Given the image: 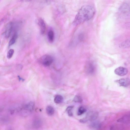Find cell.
<instances>
[{
	"label": "cell",
	"mask_w": 130,
	"mask_h": 130,
	"mask_svg": "<svg viewBox=\"0 0 130 130\" xmlns=\"http://www.w3.org/2000/svg\"><path fill=\"white\" fill-rule=\"evenodd\" d=\"M95 13L94 8L92 6L85 5L82 6L77 14L73 23L77 25L91 19Z\"/></svg>",
	"instance_id": "1"
},
{
	"label": "cell",
	"mask_w": 130,
	"mask_h": 130,
	"mask_svg": "<svg viewBox=\"0 0 130 130\" xmlns=\"http://www.w3.org/2000/svg\"><path fill=\"white\" fill-rule=\"evenodd\" d=\"M98 116V113L97 112L91 111L89 112L86 117L80 120V122L84 123L88 121H93L96 119Z\"/></svg>",
	"instance_id": "2"
},
{
	"label": "cell",
	"mask_w": 130,
	"mask_h": 130,
	"mask_svg": "<svg viewBox=\"0 0 130 130\" xmlns=\"http://www.w3.org/2000/svg\"><path fill=\"white\" fill-rule=\"evenodd\" d=\"M53 61V57L48 55L43 56L40 58L39 60L42 64L46 67L50 66L52 63Z\"/></svg>",
	"instance_id": "3"
},
{
	"label": "cell",
	"mask_w": 130,
	"mask_h": 130,
	"mask_svg": "<svg viewBox=\"0 0 130 130\" xmlns=\"http://www.w3.org/2000/svg\"><path fill=\"white\" fill-rule=\"evenodd\" d=\"M95 66L94 62L91 61H88L86 64L85 69L86 73L89 74H92L94 72Z\"/></svg>",
	"instance_id": "4"
},
{
	"label": "cell",
	"mask_w": 130,
	"mask_h": 130,
	"mask_svg": "<svg viewBox=\"0 0 130 130\" xmlns=\"http://www.w3.org/2000/svg\"><path fill=\"white\" fill-rule=\"evenodd\" d=\"M15 22H10L7 24L4 32L5 36L6 38H7L9 37L15 27Z\"/></svg>",
	"instance_id": "5"
},
{
	"label": "cell",
	"mask_w": 130,
	"mask_h": 130,
	"mask_svg": "<svg viewBox=\"0 0 130 130\" xmlns=\"http://www.w3.org/2000/svg\"><path fill=\"white\" fill-rule=\"evenodd\" d=\"M114 72L116 75L119 76H124L128 72L127 69L125 67H120L116 68L114 70Z\"/></svg>",
	"instance_id": "6"
},
{
	"label": "cell",
	"mask_w": 130,
	"mask_h": 130,
	"mask_svg": "<svg viewBox=\"0 0 130 130\" xmlns=\"http://www.w3.org/2000/svg\"><path fill=\"white\" fill-rule=\"evenodd\" d=\"M120 86L126 87L130 85V80L128 78H122L116 80Z\"/></svg>",
	"instance_id": "7"
},
{
	"label": "cell",
	"mask_w": 130,
	"mask_h": 130,
	"mask_svg": "<svg viewBox=\"0 0 130 130\" xmlns=\"http://www.w3.org/2000/svg\"><path fill=\"white\" fill-rule=\"evenodd\" d=\"M35 107V104L32 102H30L26 104L23 107L24 110L28 112H31L33 110Z\"/></svg>",
	"instance_id": "8"
},
{
	"label": "cell",
	"mask_w": 130,
	"mask_h": 130,
	"mask_svg": "<svg viewBox=\"0 0 130 130\" xmlns=\"http://www.w3.org/2000/svg\"><path fill=\"white\" fill-rule=\"evenodd\" d=\"M119 11L123 13H126L130 11V6L127 4H124L120 7Z\"/></svg>",
	"instance_id": "9"
},
{
	"label": "cell",
	"mask_w": 130,
	"mask_h": 130,
	"mask_svg": "<svg viewBox=\"0 0 130 130\" xmlns=\"http://www.w3.org/2000/svg\"><path fill=\"white\" fill-rule=\"evenodd\" d=\"M38 24L40 27V32L43 34L46 29V25L44 20L41 18L39 19L38 20Z\"/></svg>",
	"instance_id": "10"
},
{
	"label": "cell",
	"mask_w": 130,
	"mask_h": 130,
	"mask_svg": "<svg viewBox=\"0 0 130 130\" xmlns=\"http://www.w3.org/2000/svg\"><path fill=\"white\" fill-rule=\"evenodd\" d=\"M42 124V122L41 119L38 118L35 119L33 120L32 123L33 127L36 128H39L40 127Z\"/></svg>",
	"instance_id": "11"
},
{
	"label": "cell",
	"mask_w": 130,
	"mask_h": 130,
	"mask_svg": "<svg viewBox=\"0 0 130 130\" xmlns=\"http://www.w3.org/2000/svg\"><path fill=\"white\" fill-rule=\"evenodd\" d=\"M120 47L126 48L130 47V38L126 40L119 45Z\"/></svg>",
	"instance_id": "12"
},
{
	"label": "cell",
	"mask_w": 130,
	"mask_h": 130,
	"mask_svg": "<svg viewBox=\"0 0 130 130\" xmlns=\"http://www.w3.org/2000/svg\"><path fill=\"white\" fill-rule=\"evenodd\" d=\"M89 126L90 128L94 129H98L100 128L101 126L100 123L98 121H94L90 124Z\"/></svg>",
	"instance_id": "13"
},
{
	"label": "cell",
	"mask_w": 130,
	"mask_h": 130,
	"mask_svg": "<svg viewBox=\"0 0 130 130\" xmlns=\"http://www.w3.org/2000/svg\"><path fill=\"white\" fill-rule=\"evenodd\" d=\"M47 36L49 41L51 43L53 42L54 38V34L53 31L49 30L48 32Z\"/></svg>",
	"instance_id": "14"
},
{
	"label": "cell",
	"mask_w": 130,
	"mask_h": 130,
	"mask_svg": "<svg viewBox=\"0 0 130 130\" xmlns=\"http://www.w3.org/2000/svg\"><path fill=\"white\" fill-rule=\"evenodd\" d=\"M46 111L47 114L49 116L53 115L54 112V108L51 106H48L46 108Z\"/></svg>",
	"instance_id": "15"
},
{
	"label": "cell",
	"mask_w": 130,
	"mask_h": 130,
	"mask_svg": "<svg viewBox=\"0 0 130 130\" xmlns=\"http://www.w3.org/2000/svg\"><path fill=\"white\" fill-rule=\"evenodd\" d=\"M18 35L17 33H15L14 34L9 42L8 45L9 46L15 43L18 37Z\"/></svg>",
	"instance_id": "16"
},
{
	"label": "cell",
	"mask_w": 130,
	"mask_h": 130,
	"mask_svg": "<svg viewBox=\"0 0 130 130\" xmlns=\"http://www.w3.org/2000/svg\"><path fill=\"white\" fill-rule=\"evenodd\" d=\"M63 99V98L61 95H57L54 98V102L56 103L59 104L62 102Z\"/></svg>",
	"instance_id": "17"
},
{
	"label": "cell",
	"mask_w": 130,
	"mask_h": 130,
	"mask_svg": "<svg viewBox=\"0 0 130 130\" xmlns=\"http://www.w3.org/2000/svg\"><path fill=\"white\" fill-rule=\"evenodd\" d=\"M86 111V108L83 106H80L78 109L77 114L78 115H81L84 113Z\"/></svg>",
	"instance_id": "18"
},
{
	"label": "cell",
	"mask_w": 130,
	"mask_h": 130,
	"mask_svg": "<svg viewBox=\"0 0 130 130\" xmlns=\"http://www.w3.org/2000/svg\"><path fill=\"white\" fill-rule=\"evenodd\" d=\"M73 107V106H69L66 109V111L67 112L68 116L70 117L73 116V114L72 110Z\"/></svg>",
	"instance_id": "19"
},
{
	"label": "cell",
	"mask_w": 130,
	"mask_h": 130,
	"mask_svg": "<svg viewBox=\"0 0 130 130\" xmlns=\"http://www.w3.org/2000/svg\"><path fill=\"white\" fill-rule=\"evenodd\" d=\"M73 101L76 103H81L83 102L82 98L79 95H76L73 99Z\"/></svg>",
	"instance_id": "20"
},
{
	"label": "cell",
	"mask_w": 130,
	"mask_h": 130,
	"mask_svg": "<svg viewBox=\"0 0 130 130\" xmlns=\"http://www.w3.org/2000/svg\"><path fill=\"white\" fill-rule=\"evenodd\" d=\"M14 53V50L13 49H10L8 51L7 55L8 58L10 59L12 57Z\"/></svg>",
	"instance_id": "21"
},
{
	"label": "cell",
	"mask_w": 130,
	"mask_h": 130,
	"mask_svg": "<svg viewBox=\"0 0 130 130\" xmlns=\"http://www.w3.org/2000/svg\"><path fill=\"white\" fill-rule=\"evenodd\" d=\"M18 77L19 78V79H20V80H23V79H22L20 77V76H18Z\"/></svg>",
	"instance_id": "22"
},
{
	"label": "cell",
	"mask_w": 130,
	"mask_h": 130,
	"mask_svg": "<svg viewBox=\"0 0 130 130\" xmlns=\"http://www.w3.org/2000/svg\"><path fill=\"white\" fill-rule=\"evenodd\" d=\"M22 1H30L31 0H21Z\"/></svg>",
	"instance_id": "23"
},
{
	"label": "cell",
	"mask_w": 130,
	"mask_h": 130,
	"mask_svg": "<svg viewBox=\"0 0 130 130\" xmlns=\"http://www.w3.org/2000/svg\"><path fill=\"white\" fill-rule=\"evenodd\" d=\"M128 26L130 28V23L128 24Z\"/></svg>",
	"instance_id": "24"
},
{
	"label": "cell",
	"mask_w": 130,
	"mask_h": 130,
	"mask_svg": "<svg viewBox=\"0 0 130 130\" xmlns=\"http://www.w3.org/2000/svg\"><path fill=\"white\" fill-rule=\"evenodd\" d=\"M129 60L130 61V56L129 58Z\"/></svg>",
	"instance_id": "25"
}]
</instances>
